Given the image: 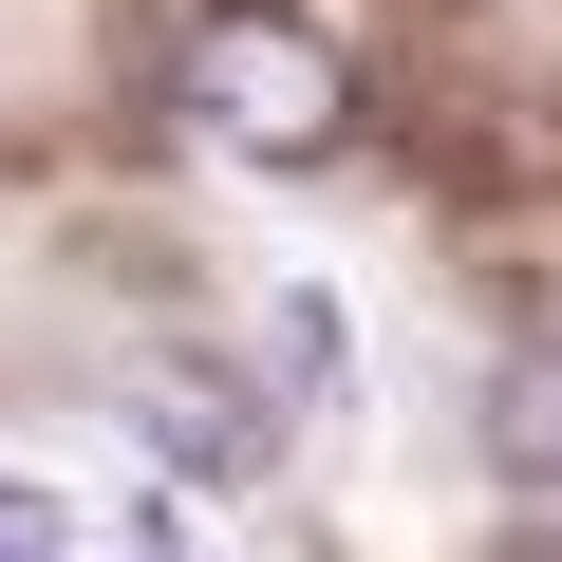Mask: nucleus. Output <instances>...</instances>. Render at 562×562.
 <instances>
[{
  "mask_svg": "<svg viewBox=\"0 0 562 562\" xmlns=\"http://www.w3.org/2000/svg\"><path fill=\"white\" fill-rule=\"evenodd\" d=\"M169 94H188V132H206V150H244V169H319V150L357 132V76H338V38H319V20H206Z\"/></svg>",
  "mask_w": 562,
  "mask_h": 562,
  "instance_id": "obj_1",
  "label": "nucleus"
},
{
  "mask_svg": "<svg viewBox=\"0 0 562 562\" xmlns=\"http://www.w3.org/2000/svg\"><path fill=\"white\" fill-rule=\"evenodd\" d=\"M132 413H150V450H169V469H206V487H244V469L281 450V431H262V413H244L225 375H150Z\"/></svg>",
  "mask_w": 562,
  "mask_h": 562,
  "instance_id": "obj_2",
  "label": "nucleus"
},
{
  "mask_svg": "<svg viewBox=\"0 0 562 562\" xmlns=\"http://www.w3.org/2000/svg\"><path fill=\"white\" fill-rule=\"evenodd\" d=\"M487 450H506V487L562 525V357H506V394H487Z\"/></svg>",
  "mask_w": 562,
  "mask_h": 562,
  "instance_id": "obj_3",
  "label": "nucleus"
},
{
  "mask_svg": "<svg viewBox=\"0 0 562 562\" xmlns=\"http://www.w3.org/2000/svg\"><path fill=\"white\" fill-rule=\"evenodd\" d=\"M262 357H281V394H338V301H301V281H281V319H262Z\"/></svg>",
  "mask_w": 562,
  "mask_h": 562,
  "instance_id": "obj_4",
  "label": "nucleus"
},
{
  "mask_svg": "<svg viewBox=\"0 0 562 562\" xmlns=\"http://www.w3.org/2000/svg\"><path fill=\"white\" fill-rule=\"evenodd\" d=\"M76 543H94V525H76L57 487H20V469H0V562H76Z\"/></svg>",
  "mask_w": 562,
  "mask_h": 562,
  "instance_id": "obj_5",
  "label": "nucleus"
}]
</instances>
